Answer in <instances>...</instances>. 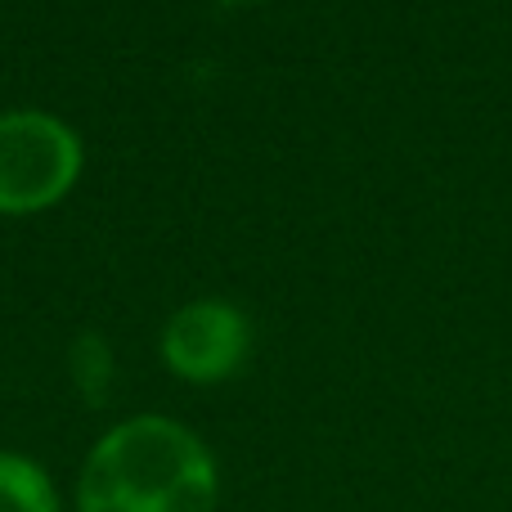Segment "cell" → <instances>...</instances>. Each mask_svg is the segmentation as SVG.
I'll return each instance as SVG.
<instances>
[{"mask_svg": "<svg viewBox=\"0 0 512 512\" xmlns=\"http://www.w3.org/2000/svg\"><path fill=\"white\" fill-rule=\"evenodd\" d=\"M81 512H216V463L171 418H131L90 450Z\"/></svg>", "mask_w": 512, "mask_h": 512, "instance_id": "cell-1", "label": "cell"}, {"mask_svg": "<svg viewBox=\"0 0 512 512\" xmlns=\"http://www.w3.org/2000/svg\"><path fill=\"white\" fill-rule=\"evenodd\" d=\"M81 171V144L50 113H0V216L59 203Z\"/></svg>", "mask_w": 512, "mask_h": 512, "instance_id": "cell-2", "label": "cell"}, {"mask_svg": "<svg viewBox=\"0 0 512 512\" xmlns=\"http://www.w3.org/2000/svg\"><path fill=\"white\" fill-rule=\"evenodd\" d=\"M248 319L230 301H194L176 310L162 333V355L189 382H221L248 355Z\"/></svg>", "mask_w": 512, "mask_h": 512, "instance_id": "cell-3", "label": "cell"}, {"mask_svg": "<svg viewBox=\"0 0 512 512\" xmlns=\"http://www.w3.org/2000/svg\"><path fill=\"white\" fill-rule=\"evenodd\" d=\"M0 512H59L54 481L23 454H0Z\"/></svg>", "mask_w": 512, "mask_h": 512, "instance_id": "cell-4", "label": "cell"}, {"mask_svg": "<svg viewBox=\"0 0 512 512\" xmlns=\"http://www.w3.org/2000/svg\"><path fill=\"white\" fill-rule=\"evenodd\" d=\"M72 382L81 387L86 405H108V396H113V351H108L104 337L86 333L72 346Z\"/></svg>", "mask_w": 512, "mask_h": 512, "instance_id": "cell-5", "label": "cell"}, {"mask_svg": "<svg viewBox=\"0 0 512 512\" xmlns=\"http://www.w3.org/2000/svg\"><path fill=\"white\" fill-rule=\"evenodd\" d=\"M225 5H243V0H225Z\"/></svg>", "mask_w": 512, "mask_h": 512, "instance_id": "cell-6", "label": "cell"}]
</instances>
